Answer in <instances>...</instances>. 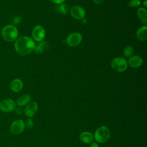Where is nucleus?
<instances>
[{"label":"nucleus","mask_w":147,"mask_h":147,"mask_svg":"<svg viewBox=\"0 0 147 147\" xmlns=\"http://www.w3.org/2000/svg\"><path fill=\"white\" fill-rule=\"evenodd\" d=\"M34 41L28 36H21L16 39L14 42V49L20 55L26 56L32 53L34 49Z\"/></svg>","instance_id":"1"},{"label":"nucleus","mask_w":147,"mask_h":147,"mask_svg":"<svg viewBox=\"0 0 147 147\" xmlns=\"http://www.w3.org/2000/svg\"><path fill=\"white\" fill-rule=\"evenodd\" d=\"M18 31L17 28L11 24L4 26L1 30V36L2 38L9 42L15 41L18 38Z\"/></svg>","instance_id":"2"},{"label":"nucleus","mask_w":147,"mask_h":147,"mask_svg":"<svg viewBox=\"0 0 147 147\" xmlns=\"http://www.w3.org/2000/svg\"><path fill=\"white\" fill-rule=\"evenodd\" d=\"M93 136L94 139L96 142L103 144L109 140L110 137V131L108 127L101 126L96 129Z\"/></svg>","instance_id":"3"},{"label":"nucleus","mask_w":147,"mask_h":147,"mask_svg":"<svg viewBox=\"0 0 147 147\" xmlns=\"http://www.w3.org/2000/svg\"><path fill=\"white\" fill-rule=\"evenodd\" d=\"M111 68L116 72H123L125 71L128 67L126 60L123 57H117L111 61Z\"/></svg>","instance_id":"4"},{"label":"nucleus","mask_w":147,"mask_h":147,"mask_svg":"<svg viewBox=\"0 0 147 147\" xmlns=\"http://www.w3.org/2000/svg\"><path fill=\"white\" fill-rule=\"evenodd\" d=\"M17 107L16 102L11 98H6L0 102V111L3 113H11Z\"/></svg>","instance_id":"5"},{"label":"nucleus","mask_w":147,"mask_h":147,"mask_svg":"<svg viewBox=\"0 0 147 147\" xmlns=\"http://www.w3.org/2000/svg\"><path fill=\"white\" fill-rule=\"evenodd\" d=\"M25 129V122L21 119H16L14 120L10 125V131L14 135H19L21 134Z\"/></svg>","instance_id":"6"},{"label":"nucleus","mask_w":147,"mask_h":147,"mask_svg":"<svg viewBox=\"0 0 147 147\" xmlns=\"http://www.w3.org/2000/svg\"><path fill=\"white\" fill-rule=\"evenodd\" d=\"M83 39L82 35L79 32H74L69 34L67 38L66 42L70 47H76L80 44Z\"/></svg>","instance_id":"7"},{"label":"nucleus","mask_w":147,"mask_h":147,"mask_svg":"<svg viewBox=\"0 0 147 147\" xmlns=\"http://www.w3.org/2000/svg\"><path fill=\"white\" fill-rule=\"evenodd\" d=\"M32 36L34 41L37 42L43 41L45 37V31L44 28L41 25L35 26L32 30Z\"/></svg>","instance_id":"8"},{"label":"nucleus","mask_w":147,"mask_h":147,"mask_svg":"<svg viewBox=\"0 0 147 147\" xmlns=\"http://www.w3.org/2000/svg\"><path fill=\"white\" fill-rule=\"evenodd\" d=\"M69 11L71 16L76 20H82L84 18L86 15L84 9L83 7L78 5L72 6Z\"/></svg>","instance_id":"9"},{"label":"nucleus","mask_w":147,"mask_h":147,"mask_svg":"<svg viewBox=\"0 0 147 147\" xmlns=\"http://www.w3.org/2000/svg\"><path fill=\"white\" fill-rule=\"evenodd\" d=\"M38 109V105L36 102L32 101L29 102L26 106L24 110V113L25 115L28 118H32L34 117L37 113Z\"/></svg>","instance_id":"10"},{"label":"nucleus","mask_w":147,"mask_h":147,"mask_svg":"<svg viewBox=\"0 0 147 147\" xmlns=\"http://www.w3.org/2000/svg\"><path fill=\"white\" fill-rule=\"evenodd\" d=\"M127 64L131 68L140 67L143 63L142 59L137 55H133L130 57L127 61Z\"/></svg>","instance_id":"11"},{"label":"nucleus","mask_w":147,"mask_h":147,"mask_svg":"<svg viewBox=\"0 0 147 147\" xmlns=\"http://www.w3.org/2000/svg\"><path fill=\"white\" fill-rule=\"evenodd\" d=\"M24 87V84L22 81L18 78H16L13 79L10 84V90L14 92H20Z\"/></svg>","instance_id":"12"},{"label":"nucleus","mask_w":147,"mask_h":147,"mask_svg":"<svg viewBox=\"0 0 147 147\" xmlns=\"http://www.w3.org/2000/svg\"><path fill=\"white\" fill-rule=\"evenodd\" d=\"M32 99V97L29 94H24L19 96L16 102V105L18 107H23L26 106L29 102H30Z\"/></svg>","instance_id":"13"},{"label":"nucleus","mask_w":147,"mask_h":147,"mask_svg":"<svg viewBox=\"0 0 147 147\" xmlns=\"http://www.w3.org/2000/svg\"><path fill=\"white\" fill-rule=\"evenodd\" d=\"M79 139L83 143L88 144L92 142L94 140V136L91 132L85 131L80 134Z\"/></svg>","instance_id":"14"},{"label":"nucleus","mask_w":147,"mask_h":147,"mask_svg":"<svg viewBox=\"0 0 147 147\" xmlns=\"http://www.w3.org/2000/svg\"><path fill=\"white\" fill-rule=\"evenodd\" d=\"M136 37L140 41H145L147 39V26L144 25L140 27L136 32Z\"/></svg>","instance_id":"15"},{"label":"nucleus","mask_w":147,"mask_h":147,"mask_svg":"<svg viewBox=\"0 0 147 147\" xmlns=\"http://www.w3.org/2000/svg\"><path fill=\"white\" fill-rule=\"evenodd\" d=\"M137 14L141 22L146 25L147 24V11L145 7H139L137 10Z\"/></svg>","instance_id":"16"},{"label":"nucleus","mask_w":147,"mask_h":147,"mask_svg":"<svg viewBox=\"0 0 147 147\" xmlns=\"http://www.w3.org/2000/svg\"><path fill=\"white\" fill-rule=\"evenodd\" d=\"M48 48V42L46 41H42L38 42V43L35 45L34 51L37 54H41Z\"/></svg>","instance_id":"17"},{"label":"nucleus","mask_w":147,"mask_h":147,"mask_svg":"<svg viewBox=\"0 0 147 147\" xmlns=\"http://www.w3.org/2000/svg\"><path fill=\"white\" fill-rule=\"evenodd\" d=\"M56 10L62 14H67L69 11V7L67 4L63 3L56 6Z\"/></svg>","instance_id":"18"},{"label":"nucleus","mask_w":147,"mask_h":147,"mask_svg":"<svg viewBox=\"0 0 147 147\" xmlns=\"http://www.w3.org/2000/svg\"><path fill=\"white\" fill-rule=\"evenodd\" d=\"M134 53V48L131 45H127L126 46L123 52V55L125 57L129 58L131 56H133Z\"/></svg>","instance_id":"19"},{"label":"nucleus","mask_w":147,"mask_h":147,"mask_svg":"<svg viewBox=\"0 0 147 147\" xmlns=\"http://www.w3.org/2000/svg\"><path fill=\"white\" fill-rule=\"evenodd\" d=\"M141 4V1L140 0H130L129 2V6L130 7H138Z\"/></svg>","instance_id":"20"},{"label":"nucleus","mask_w":147,"mask_h":147,"mask_svg":"<svg viewBox=\"0 0 147 147\" xmlns=\"http://www.w3.org/2000/svg\"><path fill=\"white\" fill-rule=\"evenodd\" d=\"M25 127H26L28 129H30L33 127V125H34L33 121L31 119V118H28L25 121Z\"/></svg>","instance_id":"21"},{"label":"nucleus","mask_w":147,"mask_h":147,"mask_svg":"<svg viewBox=\"0 0 147 147\" xmlns=\"http://www.w3.org/2000/svg\"><path fill=\"white\" fill-rule=\"evenodd\" d=\"M21 22V17L19 16H17L16 17H14V18L13 19V24H20Z\"/></svg>","instance_id":"22"},{"label":"nucleus","mask_w":147,"mask_h":147,"mask_svg":"<svg viewBox=\"0 0 147 147\" xmlns=\"http://www.w3.org/2000/svg\"><path fill=\"white\" fill-rule=\"evenodd\" d=\"M49 1L53 3L57 4V5L61 4V3H64V2L65 1V0H49Z\"/></svg>","instance_id":"23"},{"label":"nucleus","mask_w":147,"mask_h":147,"mask_svg":"<svg viewBox=\"0 0 147 147\" xmlns=\"http://www.w3.org/2000/svg\"><path fill=\"white\" fill-rule=\"evenodd\" d=\"M89 147H99L98 142H92L90 143Z\"/></svg>","instance_id":"24"},{"label":"nucleus","mask_w":147,"mask_h":147,"mask_svg":"<svg viewBox=\"0 0 147 147\" xmlns=\"http://www.w3.org/2000/svg\"><path fill=\"white\" fill-rule=\"evenodd\" d=\"M14 111H15L16 113L17 114H21L22 113V109L20 108V107H16Z\"/></svg>","instance_id":"25"},{"label":"nucleus","mask_w":147,"mask_h":147,"mask_svg":"<svg viewBox=\"0 0 147 147\" xmlns=\"http://www.w3.org/2000/svg\"><path fill=\"white\" fill-rule=\"evenodd\" d=\"M103 1L104 0H94V2L95 3L99 5V4H101L103 2Z\"/></svg>","instance_id":"26"},{"label":"nucleus","mask_w":147,"mask_h":147,"mask_svg":"<svg viewBox=\"0 0 147 147\" xmlns=\"http://www.w3.org/2000/svg\"><path fill=\"white\" fill-rule=\"evenodd\" d=\"M142 5L144 7H146L147 6V1L146 0H145L143 3H142Z\"/></svg>","instance_id":"27"},{"label":"nucleus","mask_w":147,"mask_h":147,"mask_svg":"<svg viewBox=\"0 0 147 147\" xmlns=\"http://www.w3.org/2000/svg\"><path fill=\"white\" fill-rule=\"evenodd\" d=\"M82 22H83V24H86V23H87V21H86V19H85L84 18L83 19H82Z\"/></svg>","instance_id":"28"},{"label":"nucleus","mask_w":147,"mask_h":147,"mask_svg":"<svg viewBox=\"0 0 147 147\" xmlns=\"http://www.w3.org/2000/svg\"><path fill=\"white\" fill-rule=\"evenodd\" d=\"M0 102H1V99H0Z\"/></svg>","instance_id":"29"}]
</instances>
